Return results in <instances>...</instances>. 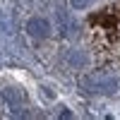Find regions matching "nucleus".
<instances>
[{
    "label": "nucleus",
    "instance_id": "1",
    "mask_svg": "<svg viewBox=\"0 0 120 120\" xmlns=\"http://www.w3.org/2000/svg\"><path fill=\"white\" fill-rule=\"evenodd\" d=\"M26 34L31 38H46L51 34V24H48V19L43 17H31L26 22Z\"/></svg>",
    "mask_w": 120,
    "mask_h": 120
},
{
    "label": "nucleus",
    "instance_id": "2",
    "mask_svg": "<svg viewBox=\"0 0 120 120\" xmlns=\"http://www.w3.org/2000/svg\"><path fill=\"white\" fill-rule=\"evenodd\" d=\"M94 89H96V91H101V94H115V91H118V79L106 77V79H101V82H96Z\"/></svg>",
    "mask_w": 120,
    "mask_h": 120
},
{
    "label": "nucleus",
    "instance_id": "3",
    "mask_svg": "<svg viewBox=\"0 0 120 120\" xmlns=\"http://www.w3.org/2000/svg\"><path fill=\"white\" fill-rule=\"evenodd\" d=\"M58 29L63 36H70V17L63 7H58Z\"/></svg>",
    "mask_w": 120,
    "mask_h": 120
},
{
    "label": "nucleus",
    "instance_id": "4",
    "mask_svg": "<svg viewBox=\"0 0 120 120\" xmlns=\"http://www.w3.org/2000/svg\"><path fill=\"white\" fill-rule=\"evenodd\" d=\"M3 98H5V101L12 106V108H15V106H19V101H22V96H19L15 89H5V91H3Z\"/></svg>",
    "mask_w": 120,
    "mask_h": 120
},
{
    "label": "nucleus",
    "instance_id": "5",
    "mask_svg": "<svg viewBox=\"0 0 120 120\" xmlns=\"http://www.w3.org/2000/svg\"><path fill=\"white\" fill-rule=\"evenodd\" d=\"M70 5H72L75 10H84V7L91 5V0H70Z\"/></svg>",
    "mask_w": 120,
    "mask_h": 120
},
{
    "label": "nucleus",
    "instance_id": "6",
    "mask_svg": "<svg viewBox=\"0 0 120 120\" xmlns=\"http://www.w3.org/2000/svg\"><path fill=\"white\" fill-rule=\"evenodd\" d=\"M70 63H72V65H82V63H84L82 53H70Z\"/></svg>",
    "mask_w": 120,
    "mask_h": 120
}]
</instances>
